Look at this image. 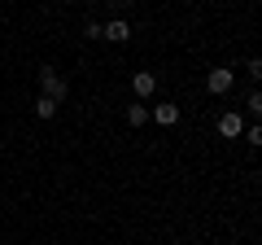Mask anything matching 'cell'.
Instances as JSON below:
<instances>
[{
	"label": "cell",
	"mask_w": 262,
	"mask_h": 245,
	"mask_svg": "<svg viewBox=\"0 0 262 245\" xmlns=\"http://www.w3.org/2000/svg\"><path fill=\"white\" fill-rule=\"evenodd\" d=\"M66 92H70V88H66V79L57 75L53 66H44V70H39V96H48V101H57V105H61V101H66Z\"/></svg>",
	"instance_id": "1"
},
{
	"label": "cell",
	"mask_w": 262,
	"mask_h": 245,
	"mask_svg": "<svg viewBox=\"0 0 262 245\" xmlns=\"http://www.w3.org/2000/svg\"><path fill=\"white\" fill-rule=\"evenodd\" d=\"M206 88H210V92H214V96H223V92H232V70H223V66H214V70H210V75H206Z\"/></svg>",
	"instance_id": "2"
},
{
	"label": "cell",
	"mask_w": 262,
	"mask_h": 245,
	"mask_svg": "<svg viewBox=\"0 0 262 245\" xmlns=\"http://www.w3.org/2000/svg\"><path fill=\"white\" fill-rule=\"evenodd\" d=\"M241 132H245L241 114H223V118H219V136H241Z\"/></svg>",
	"instance_id": "3"
},
{
	"label": "cell",
	"mask_w": 262,
	"mask_h": 245,
	"mask_svg": "<svg viewBox=\"0 0 262 245\" xmlns=\"http://www.w3.org/2000/svg\"><path fill=\"white\" fill-rule=\"evenodd\" d=\"M131 88H136V96H153V88H158V75H149V70H140V75L131 79Z\"/></svg>",
	"instance_id": "4"
},
{
	"label": "cell",
	"mask_w": 262,
	"mask_h": 245,
	"mask_svg": "<svg viewBox=\"0 0 262 245\" xmlns=\"http://www.w3.org/2000/svg\"><path fill=\"white\" fill-rule=\"evenodd\" d=\"M105 39H114V44H122V39H131V27L122 18H114V22H105Z\"/></svg>",
	"instance_id": "5"
},
{
	"label": "cell",
	"mask_w": 262,
	"mask_h": 245,
	"mask_svg": "<svg viewBox=\"0 0 262 245\" xmlns=\"http://www.w3.org/2000/svg\"><path fill=\"white\" fill-rule=\"evenodd\" d=\"M153 118H158L162 122V127H175V122H179V105H158V110H153Z\"/></svg>",
	"instance_id": "6"
},
{
	"label": "cell",
	"mask_w": 262,
	"mask_h": 245,
	"mask_svg": "<svg viewBox=\"0 0 262 245\" xmlns=\"http://www.w3.org/2000/svg\"><path fill=\"white\" fill-rule=\"evenodd\" d=\"M127 122L131 127H144L149 122V105H127Z\"/></svg>",
	"instance_id": "7"
},
{
	"label": "cell",
	"mask_w": 262,
	"mask_h": 245,
	"mask_svg": "<svg viewBox=\"0 0 262 245\" xmlns=\"http://www.w3.org/2000/svg\"><path fill=\"white\" fill-rule=\"evenodd\" d=\"M53 114H57V101H48V96H39V101H35V118H53Z\"/></svg>",
	"instance_id": "8"
},
{
	"label": "cell",
	"mask_w": 262,
	"mask_h": 245,
	"mask_svg": "<svg viewBox=\"0 0 262 245\" xmlns=\"http://www.w3.org/2000/svg\"><path fill=\"white\" fill-rule=\"evenodd\" d=\"M245 105H249L253 118H262V92H249V101H245Z\"/></svg>",
	"instance_id": "9"
},
{
	"label": "cell",
	"mask_w": 262,
	"mask_h": 245,
	"mask_svg": "<svg viewBox=\"0 0 262 245\" xmlns=\"http://www.w3.org/2000/svg\"><path fill=\"white\" fill-rule=\"evenodd\" d=\"M83 35H88V39H105V27H101V22H88Z\"/></svg>",
	"instance_id": "10"
},
{
	"label": "cell",
	"mask_w": 262,
	"mask_h": 245,
	"mask_svg": "<svg viewBox=\"0 0 262 245\" xmlns=\"http://www.w3.org/2000/svg\"><path fill=\"white\" fill-rule=\"evenodd\" d=\"M249 145H253V149H262V122H253V127H249Z\"/></svg>",
	"instance_id": "11"
},
{
	"label": "cell",
	"mask_w": 262,
	"mask_h": 245,
	"mask_svg": "<svg viewBox=\"0 0 262 245\" xmlns=\"http://www.w3.org/2000/svg\"><path fill=\"white\" fill-rule=\"evenodd\" d=\"M249 75H253V79H262V57H253V62H249Z\"/></svg>",
	"instance_id": "12"
},
{
	"label": "cell",
	"mask_w": 262,
	"mask_h": 245,
	"mask_svg": "<svg viewBox=\"0 0 262 245\" xmlns=\"http://www.w3.org/2000/svg\"><path fill=\"white\" fill-rule=\"evenodd\" d=\"M118 5H127V0H118Z\"/></svg>",
	"instance_id": "13"
},
{
	"label": "cell",
	"mask_w": 262,
	"mask_h": 245,
	"mask_svg": "<svg viewBox=\"0 0 262 245\" xmlns=\"http://www.w3.org/2000/svg\"><path fill=\"white\" fill-rule=\"evenodd\" d=\"M92 5H96V0H92Z\"/></svg>",
	"instance_id": "14"
}]
</instances>
